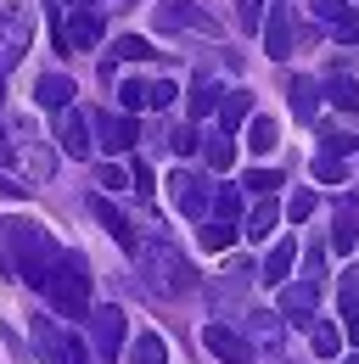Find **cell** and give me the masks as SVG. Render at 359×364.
<instances>
[{
    "instance_id": "ffe728a7",
    "label": "cell",
    "mask_w": 359,
    "mask_h": 364,
    "mask_svg": "<svg viewBox=\"0 0 359 364\" xmlns=\"http://www.w3.org/2000/svg\"><path fill=\"white\" fill-rule=\"evenodd\" d=\"M34 101H40V107H51V112L73 107V79H68V73H45L40 90H34Z\"/></svg>"
},
{
    "instance_id": "8fae6325",
    "label": "cell",
    "mask_w": 359,
    "mask_h": 364,
    "mask_svg": "<svg viewBox=\"0 0 359 364\" xmlns=\"http://www.w3.org/2000/svg\"><path fill=\"white\" fill-rule=\"evenodd\" d=\"M90 135H95V146L101 151H135V140H140V129H135V112H90Z\"/></svg>"
},
{
    "instance_id": "f35d334b",
    "label": "cell",
    "mask_w": 359,
    "mask_h": 364,
    "mask_svg": "<svg viewBox=\"0 0 359 364\" xmlns=\"http://www.w3.org/2000/svg\"><path fill=\"white\" fill-rule=\"evenodd\" d=\"M118 56H124V62H146V56H152V46H146V40H140V34H118Z\"/></svg>"
},
{
    "instance_id": "7402d4cb",
    "label": "cell",
    "mask_w": 359,
    "mask_h": 364,
    "mask_svg": "<svg viewBox=\"0 0 359 364\" xmlns=\"http://www.w3.org/2000/svg\"><path fill=\"white\" fill-rule=\"evenodd\" d=\"M247 118H253V90H230V95L219 101V124H224V135H236Z\"/></svg>"
},
{
    "instance_id": "44dd1931",
    "label": "cell",
    "mask_w": 359,
    "mask_h": 364,
    "mask_svg": "<svg viewBox=\"0 0 359 364\" xmlns=\"http://www.w3.org/2000/svg\"><path fill=\"white\" fill-rule=\"evenodd\" d=\"M320 95H326L337 112H354V118H359V85L348 79V73H331V79L320 85Z\"/></svg>"
},
{
    "instance_id": "1f68e13d",
    "label": "cell",
    "mask_w": 359,
    "mask_h": 364,
    "mask_svg": "<svg viewBox=\"0 0 359 364\" xmlns=\"http://www.w3.org/2000/svg\"><path fill=\"white\" fill-rule=\"evenodd\" d=\"M320 151H331V157H354L359 135H348V129H320Z\"/></svg>"
},
{
    "instance_id": "4fadbf2b",
    "label": "cell",
    "mask_w": 359,
    "mask_h": 364,
    "mask_svg": "<svg viewBox=\"0 0 359 364\" xmlns=\"http://www.w3.org/2000/svg\"><path fill=\"white\" fill-rule=\"evenodd\" d=\"M28 331H34V348H40V359H45V364H90V359H85V348H79L73 336H62V325H56V319H45V314H40Z\"/></svg>"
},
{
    "instance_id": "e575fe53",
    "label": "cell",
    "mask_w": 359,
    "mask_h": 364,
    "mask_svg": "<svg viewBox=\"0 0 359 364\" xmlns=\"http://www.w3.org/2000/svg\"><path fill=\"white\" fill-rule=\"evenodd\" d=\"M264 11H269V0H236V23H241L247 34L264 28Z\"/></svg>"
},
{
    "instance_id": "d590c367",
    "label": "cell",
    "mask_w": 359,
    "mask_h": 364,
    "mask_svg": "<svg viewBox=\"0 0 359 364\" xmlns=\"http://www.w3.org/2000/svg\"><path fill=\"white\" fill-rule=\"evenodd\" d=\"M314 180H326V185H343V180H348V168H343V157H331V151H320V157H314Z\"/></svg>"
},
{
    "instance_id": "8992f818",
    "label": "cell",
    "mask_w": 359,
    "mask_h": 364,
    "mask_svg": "<svg viewBox=\"0 0 359 364\" xmlns=\"http://www.w3.org/2000/svg\"><path fill=\"white\" fill-rule=\"evenodd\" d=\"M241 331H247V342H253L259 359H281L286 353V314L281 309H247Z\"/></svg>"
},
{
    "instance_id": "ba28073f",
    "label": "cell",
    "mask_w": 359,
    "mask_h": 364,
    "mask_svg": "<svg viewBox=\"0 0 359 364\" xmlns=\"http://www.w3.org/2000/svg\"><path fill=\"white\" fill-rule=\"evenodd\" d=\"M247 286H253V264L236 258V264H224L219 280H208V303H214L219 314H236V309L247 303ZM241 314H247V309H241Z\"/></svg>"
},
{
    "instance_id": "ab89813d",
    "label": "cell",
    "mask_w": 359,
    "mask_h": 364,
    "mask_svg": "<svg viewBox=\"0 0 359 364\" xmlns=\"http://www.w3.org/2000/svg\"><path fill=\"white\" fill-rule=\"evenodd\" d=\"M247 191H259V196H275V185H281V174H275V168H247Z\"/></svg>"
},
{
    "instance_id": "74e56055",
    "label": "cell",
    "mask_w": 359,
    "mask_h": 364,
    "mask_svg": "<svg viewBox=\"0 0 359 364\" xmlns=\"http://www.w3.org/2000/svg\"><path fill=\"white\" fill-rule=\"evenodd\" d=\"M314 202H320L314 191H292V196H286V219H292V225H303V219L314 213Z\"/></svg>"
},
{
    "instance_id": "7a4b0ae2",
    "label": "cell",
    "mask_w": 359,
    "mask_h": 364,
    "mask_svg": "<svg viewBox=\"0 0 359 364\" xmlns=\"http://www.w3.org/2000/svg\"><path fill=\"white\" fill-rule=\"evenodd\" d=\"M135 269H140V286H146L152 297H185V291L197 286L191 258L180 252V247L163 235V230H152V235L135 247Z\"/></svg>"
},
{
    "instance_id": "f6af8a7d",
    "label": "cell",
    "mask_w": 359,
    "mask_h": 364,
    "mask_svg": "<svg viewBox=\"0 0 359 364\" xmlns=\"http://www.w3.org/2000/svg\"><path fill=\"white\" fill-rule=\"evenodd\" d=\"M17 157V146H11V129H0V163H11Z\"/></svg>"
},
{
    "instance_id": "9c48e42d",
    "label": "cell",
    "mask_w": 359,
    "mask_h": 364,
    "mask_svg": "<svg viewBox=\"0 0 359 364\" xmlns=\"http://www.w3.org/2000/svg\"><path fill=\"white\" fill-rule=\"evenodd\" d=\"M90 348L101 364H118V348H124V309L107 303V309H90Z\"/></svg>"
},
{
    "instance_id": "cb8c5ba5",
    "label": "cell",
    "mask_w": 359,
    "mask_h": 364,
    "mask_svg": "<svg viewBox=\"0 0 359 364\" xmlns=\"http://www.w3.org/2000/svg\"><path fill=\"white\" fill-rule=\"evenodd\" d=\"M286 101H292V112H298L303 124H314V112H320V85H314V79H292V85H286Z\"/></svg>"
},
{
    "instance_id": "603a6c76",
    "label": "cell",
    "mask_w": 359,
    "mask_h": 364,
    "mask_svg": "<svg viewBox=\"0 0 359 364\" xmlns=\"http://www.w3.org/2000/svg\"><path fill=\"white\" fill-rule=\"evenodd\" d=\"M275 225H281V208H275L269 196H259V208H253V213L241 219V235H247V241H264Z\"/></svg>"
},
{
    "instance_id": "ac0fdd59",
    "label": "cell",
    "mask_w": 359,
    "mask_h": 364,
    "mask_svg": "<svg viewBox=\"0 0 359 364\" xmlns=\"http://www.w3.org/2000/svg\"><path fill=\"white\" fill-rule=\"evenodd\" d=\"M90 213H95V219H101V230H107V235H113V241H118V247H124V252L135 258V247H140V235H135V225L124 219V213H118V208H113V202H107V196H101V191L90 196Z\"/></svg>"
},
{
    "instance_id": "30bf717a",
    "label": "cell",
    "mask_w": 359,
    "mask_h": 364,
    "mask_svg": "<svg viewBox=\"0 0 359 364\" xmlns=\"http://www.w3.org/2000/svg\"><path fill=\"white\" fill-rule=\"evenodd\" d=\"M95 40H101V17L90 6L56 11V50H90Z\"/></svg>"
},
{
    "instance_id": "ee69618b",
    "label": "cell",
    "mask_w": 359,
    "mask_h": 364,
    "mask_svg": "<svg viewBox=\"0 0 359 364\" xmlns=\"http://www.w3.org/2000/svg\"><path fill=\"white\" fill-rule=\"evenodd\" d=\"M326 34H331L337 46H359V11H354V17H343L337 28H326Z\"/></svg>"
},
{
    "instance_id": "277c9868",
    "label": "cell",
    "mask_w": 359,
    "mask_h": 364,
    "mask_svg": "<svg viewBox=\"0 0 359 364\" xmlns=\"http://www.w3.org/2000/svg\"><path fill=\"white\" fill-rule=\"evenodd\" d=\"M152 23H157V34H219V23H214V11H202L197 0H157L152 6Z\"/></svg>"
},
{
    "instance_id": "6da1fadb",
    "label": "cell",
    "mask_w": 359,
    "mask_h": 364,
    "mask_svg": "<svg viewBox=\"0 0 359 364\" xmlns=\"http://www.w3.org/2000/svg\"><path fill=\"white\" fill-rule=\"evenodd\" d=\"M0 235H6V264H11V274L45 291V280H51L56 258H62V247L51 241V230L40 219H6Z\"/></svg>"
},
{
    "instance_id": "7c38bea8",
    "label": "cell",
    "mask_w": 359,
    "mask_h": 364,
    "mask_svg": "<svg viewBox=\"0 0 359 364\" xmlns=\"http://www.w3.org/2000/svg\"><path fill=\"white\" fill-rule=\"evenodd\" d=\"M202 348H208L219 364H259L253 342H247V331H236V325H224V319H214V325L202 331Z\"/></svg>"
},
{
    "instance_id": "52a82bcc",
    "label": "cell",
    "mask_w": 359,
    "mask_h": 364,
    "mask_svg": "<svg viewBox=\"0 0 359 364\" xmlns=\"http://www.w3.org/2000/svg\"><path fill=\"white\" fill-rule=\"evenodd\" d=\"M28 40H34V11L28 6H6L0 11V73L28 56Z\"/></svg>"
},
{
    "instance_id": "9a60e30c",
    "label": "cell",
    "mask_w": 359,
    "mask_h": 364,
    "mask_svg": "<svg viewBox=\"0 0 359 364\" xmlns=\"http://www.w3.org/2000/svg\"><path fill=\"white\" fill-rule=\"evenodd\" d=\"M275 291H281L286 325H314V303H320V286H314V280H286V286H275Z\"/></svg>"
},
{
    "instance_id": "7dc6e473",
    "label": "cell",
    "mask_w": 359,
    "mask_h": 364,
    "mask_svg": "<svg viewBox=\"0 0 359 364\" xmlns=\"http://www.w3.org/2000/svg\"><path fill=\"white\" fill-rule=\"evenodd\" d=\"M0 101H6V85H0Z\"/></svg>"
},
{
    "instance_id": "8d00e7d4",
    "label": "cell",
    "mask_w": 359,
    "mask_h": 364,
    "mask_svg": "<svg viewBox=\"0 0 359 364\" xmlns=\"http://www.w3.org/2000/svg\"><path fill=\"white\" fill-rule=\"evenodd\" d=\"M118 107H124V112H140V107H146V79H124V85H118Z\"/></svg>"
},
{
    "instance_id": "e0dca14e",
    "label": "cell",
    "mask_w": 359,
    "mask_h": 364,
    "mask_svg": "<svg viewBox=\"0 0 359 364\" xmlns=\"http://www.w3.org/2000/svg\"><path fill=\"white\" fill-rule=\"evenodd\" d=\"M17 168L28 174V185H45L51 174H56V151H51L45 140L23 135V140H17Z\"/></svg>"
},
{
    "instance_id": "2e32d148",
    "label": "cell",
    "mask_w": 359,
    "mask_h": 364,
    "mask_svg": "<svg viewBox=\"0 0 359 364\" xmlns=\"http://www.w3.org/2000/svg\"><path fill=\"white\" fill-rule=\"evenodd\" d=\"M259 34H264L269 62H286V56H292V11H286L281 0H275V6L264 11V28H259Z\"/></svg>"
},
{
    "instance_id": "5b68a950",
    "label": "cell",
    "mask_w": 359,
    "mask_h": 364,
    "mask_svg": "<svg viewBox=\"0 0 359 364\" xmlns=\"http://www.w3.org/2000/svg\"><path fill=\"white\" fill-rule=\"evenodd\" d=\"M169 196H175V208L185 213V219H208L214 213V180L208 174H197V168H175L169 174Z\"/></svg>"
},
{
    "instance_id": "f1b7e54d",
    "label": "cell",
    "mask_w": 359,
    "mask_h": 364,
    "mask_svg": "<svg viewBox=\"0 0 359 364\" xmlns=\"http://www.w3.org/2000/svg\"><path fill=\"white\" fill-rule=\"evenodd\" d=\"M219 101H224V90L214 85V79H197V85H191V118H208V112H219Z\"/></svg>"
},
{
    "instance_id": "d6986e66",
    "label": "cell",
    "mask_w": 359,
    "mask_h": 364,
    "mask_svg": "<svg viewBox=\"0 0 359 364\" xmlns=\"http://www.w3.org/2000/svg\"><path fill=\"white\" fill-rule=\"evenodd\" d=\"M292 264H298V241L281 235V241L269 247V258L259 264V280H264V286H286V280H292Z\"/></svg>"
},
{
    "instance_id": "4dcf8cb0",
    "label": "cell",
    "mask_w": 359,
    "mask_h": 364,
    "mask_svg": "<svg viewBox=\"0 0 359 364\" xmlns=\"http://www.w3.org/2000/svg\"><path fill=\"white\" fill-rule=\"evenodd\" d=\"M202 157H208V168H230V163H236V140L230 135H208L202 140Z\"/></svg>"
},
{
    "instance_id": "5bb4252c",
    "label": "cell",
    "mask_w": 359,
    "mask_h": 364,
    "mask_svg": "<svg viewBox=\"0 0 359 364\" xmlns=\"http://www.w3.org/2000/svg\"><path fill=\"white\" fill-rule=\"evenodd\" d=\"M56 146L73 157V163H85L90 151H95V135H90V118L79 112V107H62L56 112Z\"/></svg>"
},
{
    "instance_id": "7bdbcfd3",
    "label": "cell",
    "mask_w": 359,
    "mask_h": 364,
    "mask_svg": "<svg viewBox=\"0 0 359 364\" xmlns=\"http://www.w3.org/2000/svg\"><path fill=\"white\" fill-rule=\"evenodd\" d=\"M169 101H175V85H169V79H152V85H146V107H157V112H163Z\"/></svg>"
},
{
    "instance_id": "83f0119b",
    "label": "cell",
    "mask_w": 359,
    "mask_h": 364,
    "mask_svg": "<svg viewBox=\"0 0 359 364\" xmlns=\"http://www.w3.org/2000/svg\"><path fill=\"white\" fill-rule=\"evenodd\" d=\"M309 342H314L320 359H337V353H343V331H337L331 319H314V325H309Z\"/></svg>"
},
{
    "instance_id": "d6a6232c",
    "label": "cell",
    "mask_w": 359,
    "mask_h": 364,
    "mask_svg": "<svg viewBox=\"0 0 359 364\" xmlns=\"http://www.w3.org/2000/svg\"><path fill=\"white\" fill-rule=\"evenodd\" d=\"M309 11H314V23H326V28H337L343 17H354L348 0H309Z\"/></svg>"
},
{
    "instance_id": "836d02e7",
    "label": "cell",
    "mask_w": 359,
    "mask_h": 364,
    "mask_svg": "<svg viewBox=\"0 0 359 364\" xmlns=\"http://www.w3.org/2000/svg\"><path fill=\"white\" fill-rule=\"evenodd\" d=\"M214 213L241 225V191H236V185H214Z\"/></svg>"
},
{
    "instance_id": "bcb514c9",
    "label": "cell",
    "mask_w": 359,
    "mask_h": 364,
    "mask_svg": "<svg viewBox=\"0 0 359 364\" xmlns=\"http://www.w3.org/2000/svg\"><path fill=\"white\" fill-rule=\"evenodd\" d=\"M107 6H140V0H107Z\"/></svg>"
},
{
    "instance_id": "f546056e",
    "label": "cell",
    "mask_w": 359,
    "mask_h": 364,
    "mask_svg": "<svg viewBox=\"0 0 359 364\" xmlns=\"http://www.w3.org/2000/svg\"><path fill=\"white\" fill-rule=\"evenodd\" d=\"M247 146H253L259 157H264V151H275V146H281V129H275V118H253V124H247Z\"/></svg>"
},
{
    "instance_id": "60d3db41",
    "label": "cell",
    "mask_w": 359,
    "mask_h": 364,
    "mask_svg": "<svg viewBox=\"0 0 359 364\" xmlns=\"http://www.w3.org/2000/svg\"><path fill=\"white\" fill-rule=\"evenodd\" d=\"M95 180H101V191H124V185H135L118 163H101V168H95Z\"/></svg>"
},
{
    "instance_id": "4316f807",
    "label": "cell",
    "mask_w": 359,
    "mask_h": 364,
    "mask_svg": "<svg viewBox=\"0 0 359 364\" xmlns=\"http://www.w3.org/2000/svg\"><path fill=\"white\" fill-rule=\"evenodd\" d=\"M331 247H337V252H354L359 247V213L354 208H337V219H331Z\"/></svg>"
},
{
    "instance_id": "d4e9b609",
    "label": "cell",
    "mask_w": 359,
    "mask_h": 364,
    "mask_svg": "<svg viewBox=\"0 0 359 364\" xmlns=\"http://www.w3.org/2000/svg\"><path fill=\"white\" fill-rule=\"evenodd\" d=\"M197 235H202V247H208V252H224V247H236V219H219V213H208Z\"/></svg>"
},
{
    "instance_id": "3957f363",
    "label": "cell",
    "mask_w": 359,
    "mask_h": 364,
    "mask_svg": "<svg viewBox=\"0 0 359 364\" xmlns=\"http://www.w3.org/2000/svg\"><path fill=\"white\" fill-rule=\"evenodd\" d=\"M45 297L56 303V314L90 319V264L79 252H62V258H56V269L45 280Z\"/></svg>"
},
{
    "instance_id": "b9f144b4",
    "label": "cell",
    "mask_w": 359,
    "mask_h": 364,
    "mask_svg": "<svg viewBox=\"0 0 359 364\" xmlns=\"http://www.w3.org/2000/svg\"><path fill=\"white\" fill-rule=\"evenodd\" d=\"M169 146H175L180 157H191V151H202V135H197V129L185 124V129H175V135H169Z\"/></svg>"
},
{
    "instance_id": "484cf974",
    "label": "cell",
    "mask_w": 359,
    "mask_h": 364,
    "mask_svg": "<svg viewBox=\"0 0 359 364\" xmlns=\"http://www.w3.org/2000/svg\"><path fill=\"white\" fill-rule=\"evenodd\" d=\"M130 364H169V342L157 331H140L135 348H130Z\"/></svg>"
}]
</instances>
